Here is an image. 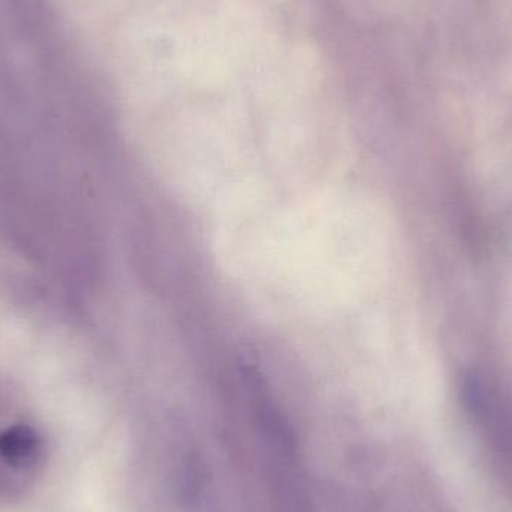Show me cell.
<instances>
[{
    "instance_id": "6da1fadb",
    "label": "cell",
    "mask_w": 512,
    "mask_h": 512,
    "mask_svg": "<svg viewBox=\"0 0 512 512\" xmlns=\"http://www.w3.org/2000/svg\"><path fill=\"white\" fill-rule=\"evenodd\" d=\"M462 391L466 411L512 490V397L480 375L468 376Z\"/></svg>"
},
{
    "instance_id": "7a4b0ae2",
    "label": "cell",
    "mask_w": 512,
    "mask_h": 512,
    "mask_svg": "<svg viewBox=\"0 0 512 512\" xmlns=\"http://www.w3.org/2000/svg\"><path fill=\"white\" fill-rule=\"evenodd\" d=\"M44 442L29 426H14L0 433V498L26 489L41 468Z\"/></svg>"
}]
</instances>
